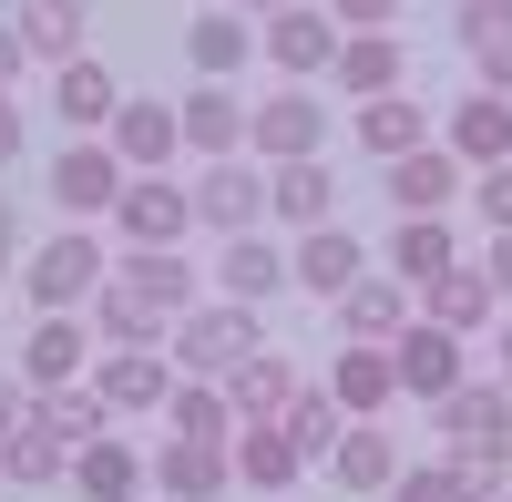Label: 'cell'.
I'll use <instances>...</instances> for the list:
<instances>
[{"label": "cell", "instance_id": "6da1fadb", "mask_svg": "<svg viewBox=\"0 0 512 502\" xmlns=\"http://www.w3.org/2000/svg\"><path fill=\"white\" fill-rule=\"evenodd\" d=\"M103 277H113V267H103V236H93V226H62V236H41V246H31L21 298H31V318H82Z\"/></svg>", "mask_w": 512, "mask_h": 502}, {"label": "cell", "instance_id": "7a4b0ae2", "mask_svg": "<svg viewBox=\"0 0 512 502\" xmlns=\"http://www.w3.org/2000/svg\"><path fill=\"white\" fill-rule=\"evenodd\" d=\"M256 349H267L256 308H226V298H195V308L175 318V339H164V359H175L185 380H236Z\"/></svg>", "mask_w": 512, "mask_h": 502}, {"label": "cell", "instance_id": "3957f363", "mask_svg": "<svg viewBox=\"0 0 512 502\" xmlns=\"http://www.w3.org/2000/svg\"><path fill=\"white\" fill-rule=\"evenodd\" d=\"M246 154L256 164H318L328 154V103L308 93V82H277V93L246 113Z\"/></svg>", "mask_w": 512, "mask_h": 502}, {"label": "cell", "instance_id": "277c9868", "mask_svg": "<svg viewBox=\"0 0 512 502\" xmlns=\"http://www.w3.org/2000/svg\"><path fill=\"white\" fill-rule=\"evenodd\" d=\"M195 226V185L185 175H134L113 195V236H123V257H134V246H175Z\"/></svg>", "mask_w": 512, "mask_h": 502}, {"label": "cell", "instance_id": "5b68a950", "mask_svg": "<svg viewBox=\"0 0 512 502\" xmlns=\"http://www.w3.org/2000/svg\"><path fill=\"white\" fill-rule=\"evenodd\" d=\"M41 185H52V205H62L72 226H93V216H113V195L134 185V175L113 164V144H103V134H82V144H62V154H52V175H41Z\"/></svg>", "mask_w": 512, "mask_h": 502}, {"label": "cell", "instance_id": "8992f818", "mask_svg": "<svg viewBox=\"0 0 512 502\" xmlns=\"http://www.w3.org/2000/svg\"><path fill=\"white\" fill-rule=\"evenodd\" d=\"M431 421H441V451H451V462L512 451V390H502V380H461V390L431 410Z\"/></svg>", "mask_w": 512, "mask_h": 502}, {"label": "cell", "instance_id": "52a82bcc", "mask_svg": "<svg viewBox=\"0 0 512 502\" xmlns=\"http://www.w3.org/2000/svg\"><path fill=\"white\" fill-rule=\"evenodd\" d=\"M195 226H216V236H256L267 226V164H195Z\"/></svg>", "mask_w": 512, "mask_h": 502}, {"label": "cell", "instance_id": "ba28073f", "mask_svg": "<svg viewBox=\"0 0 512 502\" xmlns=\"http://www.w3.org/2000/svg\"><path fill=\"white\" fill-rule=\"evenodd\" d=\"M256 52L277 62V82H318V72L338 62V21L318 11V0H297V11H277V21H256Z\"/></svg>", "mask_w": 512, "mask_h": 502}, {"label": "cell", "instance_id": "9c48e42d", "mask_svg": "<svg viewBox=\"0 0 512 502\" xmlns=\"http://www.w3.org/2000/svg\"><path fill=\"white\" fill-rule=\"evenodd\" d=\"M390 369H400V400H431V410L472 380V369H461V339H451V328H431V318H410L400 339H390Z\"/></svg>", "mask_w": 512, "mask_h": 502}, {"label": "cell", "instance_id": "30bf717a", "mask_svg": "<svg viewBox=\"0 0 512 502\" xmlns=\"http://www.w3.org/2000/svg\"><path fill=\"white\" fill-rule=\"evenodd\" d=\"M246 93H236V82H195V93L175 103V134H185V154L195 164H226V154H246Z\"/></svg>", "mask_w": 512, "mask_h": 502}, {"label": "cell", "instance_id": "8fae6325", "mask_svg": "<svg viewBox=\"0 0 512 502\" xmlns=\"http://www.w3.org/2000/svg\"><path fill=\"white\" fill-rule=\"evenodd\" d=\"M287 277L308 287V298H349V287L369 277V246H359V226H318V236H287Z\"/></svg>", "mask_w": 512, "mask_h": 502}, {"label": "cell", "instance_id": "7c38bea8", "mask_svg": "<svg viewBox=\"0 0 512 502\" xmlns=\"http://www.w3.org/2000/svg\"><path fill=\"white\" fill-rule=\"evenodd\" d=\"M277 287H297V277H287V236L256 226V236H226V246H216V298H226V308H267Z\"/></svg>", "mask_w": 512, "mask_h": 502}, {"label": "cell", "instance_id": "4fadbf2b", "mask_svg": "<svg viewBox=\"0 0 512 502\" xmlns=\"http://www.w3.org/2000/svg\"><path fill=\"white\" fill-rule=\"evenodd\" d=\"M93 400H103V421L164 410V400H175V359H164V349H103L93 359Z\"/></svg>", "mask_w": 512, "mask_h": 502}, {"label": "cell", "instance_id": "5bb4252c", "mask_svg": "<svg viewBox=\"0 0 512 502\" xmlns=\"http://www.w3.org/2000/svg\"><path fill=\"white\" fill-rule=\"evenodd\" d=\"M72 380H93V318H31L21 390H72Z\"/></svg>", "mask_w": 512, "mask_h": 502}, {"label": "cell", "instance_id": "9a60e30c", "mask_svg": "<svg viewBox=\"0 0 512 502\" xmlns=\"http://www.w3.org/2000/svg\"><path fill=\"white\" fill-rule=\"evenodd\" d=\"M379 185H390L400 216H441L451 195H472V164H461L451 144H420V154H400V164H379Z\"/></svg>", "mask_w": 512, "mask_h": 502}, {"label": "cell", "instance_id": "2e32d148", "mask_svg": "<svg viewBox=\"0 0 512 502\" xmlns=\"http://www.w3.org/2000/svg\"><path fill=\"white\" fill-rule=\"evenodd\" d=\"M410 318H420V298H410V287H400L390 267H369V277L349 287V298H338V339H349V349H390Z\"/></svg>", "mask_w": 512, "mask_h": 502}, {"label": "cell", "instance_id": "e0dca14e", "mask_svg": "<svg viewBox=\"0 0 512 502\" xmlns=\"http://www.w3.org/2000/svg\"><path fill=\"white\" fill-rule=\"evenodd\" d=\"M328 82H338L349 103L410 93V52H400V31H349V41H338V62H328Z\"/></svg>", "mask_w": 512, "mask_h": 502}, {"label": "cell", "instance_id": "ac0fdd59", "mask_svg": "<svg viewBox=\"0 0 512 502\" xmlns=\"http://www.w3.org/2000/svg\"><path fill=\"white\" fill-rule=\"evenodd\" d=\"M267 216H277L287 236L338 226V175H328V154H318V164H267Z\"/></svg>", "mask_w": 512, "mask_h": 502}, {"label": "cell", "instance_id": "d6986e66", "mask_svg": "<svg viewBox=\"0 0 512 502\" xmlns=\"http://www.w3.org/2000/svg\"><path fill=\"white\" fill-rule=\"evenodd\" d=\"M144 472H154V492H164V502H226V492H236L226 441H164Z\"/></svg>", "mask_w": 512, "mask_h": 502}, {"label": "cell", "instance_id": "ffe728a7", "mask_svg": "<svg viewBox=\"0 0 512 502\" xmlns=\"http://www.w3.org/2000/svg\"><path fill=\"white\" fill-rule=\"evenodd\" d=\"M103 144H113V164H123V175H175V154H185L175 103H123Z\"/></svg>", "mask_w": 512, "mask_h": 502}, {"label": "cell", "instance_id": "44dd1931", "mask_svg": "<svg viewBox=\"0 0 512 502\" xmlns=\"http://www.w3.org/2000/svg\"><path fill=\"white\" fill-rule=\"evenodd\" d=\"M52 113L72 123V144H82V134H113V113H123V82H113L93 52H82V62H62V72H52Z\"/></svg>", "mask_w": 512, "mask_h": 502}, {"label": "cell", "instance_id": "7402d4cb", "mask_svg": "<svg viewBox=\"0 0 512 502\" xmlns=\"http://www.w3.org/2000/svg\"><path fill=\"white\" fill-rule=\"evenodd\" d=\"M144 482H154V472H144V451L123 441V431H103V441L72 451V492H82V502H144Z\"/></svg>", "mask_w": 512, "mask_h": 502}, {"label": "cell", "instance_id": "603a6c76", "mask_svg": "<svg viewBox=\"0 0 512 502\" xmlns=\"http://www.w3.org/2000/svg\"><path fill=\"white\" fill-rule=\"evenodd\" d=\"M441 144L472 164V175H492V164H512V103H492V93H461L451 103V123H441Z\"/></svg>", "mask_w": 512, "mask_h": 502}, {"label": "cell", "instance_id": "cb8c5ba5", "mask_svg": "<svg viewBox=\"0 0 512 502\" xmlns=\"http://www.w3.org/2000/svg\"><path fill=\"white\" fill-rule=\"evenodd\" d=\"M328 400L349 410V421H379V410L400 400V369H390V349H349V339H338V359H328Z\"/></svg>", "mask_w": 512, "mask_h": 502}, {"label": "cell", "instance_id": "d4e9b609", "mask_svg": "<svg viewBox=\"0 0 512 502\" xmlns=\"http://www.w3.org/2000/svg\"><path fill=\"white\" fill-rule=\"evenodd\" d=\"M82 318H93V349H164V339H175V318H164V308H144L134 298V287H93V308H82Z\"/></svg>", "mask_w": 512, "mask_h": 502}, {"label": "cell", "instance_id": "484cf974", "mask_svg": "<svg viewBox=\"0 0 512 502\" xmlns=\"http://www.w3.org/2000/svg\"><path fill=\"white\" fill-rule=\"evenodd\" d=\"M420 318L451 328V339H472V328H502V298H492V277H482V267H451V277L420 287Z\"/></svg>", "mask_w": 512, "mask_h": 502}, {"label": "cell", "instance_id": "4316f807", "mask_svg": "<svg viewBox=\"0 0 512 502\" xmlns=\"http://www.w3.org/2000/svg\"><path fill=\"white\" fill-rule=\"evenodd\" d=\"M359 154H379V164H400V154H420V144H441L431 134V103H410V93H379V103H359Z\"/></svg>", "mask_w": 512, "mask_h": 502}, {"label": "cell", "instance_id": "83f0119b", "mask_svg": "<svg viewBox=\"0 0 512 502\" xmlns=\"http://www.w3.org/2000/svg\"><path fill=\"white\" fill-rule=\"evenodd\" d=\"M246 52H256V21H246V11H195V21H185V62H195V82H236Z\"/></svg>", "mask_w": 512, "mask_h": 502}, {"label": "cell", "instance_id": "f1b7e54d", "mask_svg": "<svg viewBox=\"0 0 512 502\" xmlns=\"http://www.w3.org/2000/svg\"><path fill=\"white\" fill-rule=\"evenodd\" d=\"M11 31H21V62H82V0H11Z\"/></svg>", "mask_w": 512, "mask_h": 502}, {"label": "cell", "instance_id": "f546056e", "mask_svg": "<svg viewBox=\"0 0 512 502\" xmlns=\"http://www.w3.org/2000/svg\"><path fill=\"white\" fill-rule=\"evenodd\" d=\"M461 267V246H451V216H400V236H390V277L410 287H431V277H451Z\"/></svg>", "mask_w": 512, "mask_h": 502}, {"label": "cell", "instance_id": "4dcf8cb0", "mask_svg": "<svg viewBox=\"0 0 512 502\" xmlns=\"http://www.w3.org/2000/svg\"><path fill=\"white\" fill-rule=\"evenodd\" d=\"M226 462H236V482H246V492H287L297 472H308V462H297V441H287L277 421H236Z\"/></svg>", "mask_w": 512, "mask_h": 502}, {"label": "cell", "instance_id": "1f68e13d", "mask_svg": "<svg viewBox=\"0 0 512 502\" xmlns=\"http://www.w3.org/2000/svg\"><path fill=\"white\" fill-rule=\"evenodd\" d=\"M113 287H134V298L164 308V318H185V308H195V267L175 257V246H134V257L113 267Z\"/></svg>", "mask_w": 512, "mask_h": 502}, {"label": "cell", "instance_id": "d6a6232c", "mask_svg": "<svg viewBox=\"0 0 512 502\" xmlns=\"http://www.w3.org/2000/svg\"><path fill=\"white\" fill-rule=\"evenodd\" d=\"M21 421L31 431H52L62 451H82V441H103L113 421H103V400H93V380H72V390H31L21 400Z\"/></svg>", "mask_w": 512, "mask_h": 502}, {"label": "cell", "instance_id": "836d02e7", "mask_svg": "<svg viewBox=\"0 0 512 502\" xmlns=\"http://www.w3.org/2000/svg\"><path fill=\"white\" fill-rule=\"evenodd\" d=\"M328 472L349 482V492H390L410 462H400V441L379 431V421H349V431H338V451H328Z\"/></svg>", "mask_w": 512, "mask_h": 502}, {"label": "cell", "instance_id": "e575fe53", "mask_svg": "<svg viewBox=\"0 0 512 502\" xmlns=\"http://www.w3.org/2000/svg\"><path fill=\"white\" fill-rule=\"evenodd\" d=\"M164 441H236L226 380H175V400H164Z\"/></svg>", "mask_w": 512, "mask_h": 502}, {"label": "cell", "instance_id": "d590c367", "mask_svg": "<svg viewBox=\"0 0 512 502\" xmlns=\"http://www.w3.org/2000/svg\"><path fill=\"white\" fill-rule=\"evenodd\" d=\"M226 400H236V421H287V400H297V369L277 359V349H256L236 380H226Z\"/></svg>", "mask_w": 512, "mask_h": 502}, {"label": "cell", "instance_id": "8d00e7d4", "mask_svg": "<svg viewBox=\"0 0 512 502\" xmlns=\"http://www.w3.org/2000/svg\"><path fill=\"white\" fill-rule=\"evenodd\" d=\"M0 482H21V492H41V482H72V451H62L52 431L11 421V431H0Z\"/></svg>", "mask_w": 512, "mask_h": 502}, {"label": "cell", "instance_id": "74e56055", "mask_svg": "<svg viewBox=\"0 0 512 502\" xmlns=\"http://www.w3.org/2000/svg\"><path fill=\"white\" fill-rule=\"evenodd\" d=\"M287 441H297V462H328V451H338V431H349V410H338L328 390H297L287 400V421H277Z\"/></svg>", "mask_w": 512, "mask_h": 502}, {"label": "cell", "instance_id": "f35d334b", "mask_svg": "<svg viewBox=\"0 0 512 502\" xmlns=\"http://www.w3.org/2000/svg\"><path fill=\"white\" fill-rule=\"evenodd\" d=\"M451 41H461V52H512V0H461V21H451Z\"/></svg>", "mask_w": 512, "mask_h": 502}, {"label": "cell", "instance_id": "ab89813d", "mask_svg": "<svg viewBox=\"0 0 512 502\" xmlns=\"http://www.w3.org/2000/svg\"><path fill=\"white\" fill-rule=\"evenodd\" d=\"M390 502H472V492H461V472H451V462H410V472L390 482Z\"/></svg>", "mask_w": 512, "mask_h": 502}, {"label": "cell", "instance_id": "60d3db41", "mask_svg": "<svg viewBox=\"0 0 512 502\" xmlns=\"http://www.w3.org/2000/svg\"><path fill=\"white\" fill-rule=\"evenodd\" d=\"M318 11L338 21V41H349V31H390V21H400V0H318Z\"/></svg>", "mask_w": 512, "mask_h": 502}, {"label": "cell", "instance_id": "b9f144b4", "mask_svg": "<svg viewBox=\"0 0 512 502\" xmlns=\"http://www.w3.org/2000/svg\"><path fill=\"white\" fill-rule=\"evenodd\" d=\"M472 205H482V226H492V236H512V164L472 175Z\"/></svg>", "mask_w": 512, "mask_h": 502}, {"label": "cell", "instance_id": "7bdbcfd3", "mask_svg": "<svg viewBox=\"0 0 512 502\" xmlns=\"http://www.w3.org/2000/svg\"><path fill=\"white\" fill-rule=\"evenodd\" d=\"M482 277H492V298H502V318H512V236L482 246Z\"/></svg>", "mask_w": 512, "mask_h": 502}, {"label": "cell", "instance_id": "ee69618b", "mask_svg": "<svg viewBox=\"0 0 512 502\" xmlns=\"http://www.w3.org/2000/svg\"><path fill=\"white\" fill-rule=\"evenodd\" d=\"M482 93H492V103H512V52H482Z\"/></svg>", "mask_w": 512, "mask_h": 502}, {"label": "cell", "instance_id": "f6af8a7d", "mask_svg": "<svg viewBox=\"0 0 512 502\" xmlns=\"http://www.w3.org/2000/svg\"><path fill=\"white\" fill-rule=\"evenodd\" d=\"M0 93H21V31L0 21Z\"/></svg>", "mask_w": 512, "mask_h": 502}, {"label": "cell", "instance_id": "bcb514c9", "mask_svg": "<svg viewBox=\"0 0 512 502\" xmlns=\"http://www.w3.org/2000/svg\"><path fill=\"white\" fill-rule=\"evenodd\" d=\"M0 277H21V216L0 205Z\"/></svg>", "mask_w": 512, "mask_h": 502}, {"label": "cell", "instance_id": "7dc6e473", "mask_svg": "<svg viewBox=\"0 0 512 502\" xmlns=\"http://www.w3.org/2000/svg\"><path fill=\"white\" fill-rule=\"evenodd\" d=\"M21 154V93H0V164Z\"/></svg>", "mask_w": 512, "mask_h": 502}, {"label": "cell", "instance_id": "c3c4849f", "mask_svg": "<svg viewBox=\"0 0 512 502\" xmlns=\"http://www.w3.org/2000/svg\"><path fill=\"white\" fill-rule=\"evenodd\" d=\"M492 380H502V390H512V318H502V328H492Z\"/></svg>", "mask_w": 512, "mask_h": 502}, {"label": "cell", "instance_id": "681fc988", "mask_svg": "<svg viewBox=\"0 0 512 502\" xmlns=\"http://www.w3.org/2000/svg\"><path fill=\"white\" fill-rule=\"evenodd\" d=\"M226 11H267V21H277V11H297V0H226Z\"/></svg>", "mask_w": 512, "mask_h": 502}, {"label": "cell", "instance_id": "f907efd6", "mask_svg": "<svg viewBox=\"0 0 512 502\" xmlns=\"http://www.w3.org/2000/svg\"><path fill=\"white\" fill-rule=\"evenodd\" d=\"M0 11H11V0H0Z\"/></svg>", "mask_w": 512, "mask_h": 502}, {"label": "cell", "instance_id": "816d5d0a", "mask_svg": "<svg viewBox=\"0 0 512 502\" xmlns=\"http://www.w3.org/2000/svg\"><path fill=\"white\" fill-rule=\"evenodd\" d=\"M502 502H512V492H502Z\"/></svg>", "mask_w": 512, "mask_h": 502}]
</instances>
